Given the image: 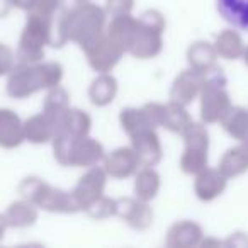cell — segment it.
Wrapping results in <instances>:
<instances>
[{
  "mask_svg": "<svg viewBox=\"0 0 248 248\" xmlns=\"http://www.w3.org/2000/svg\"><path fill=\"white\" fill-rule=\"evenodd\" d=\"M217 11L228 24L248 31V0H217Z\"/></svg>",
  "mask_w": 248,
  "mask_h": 248,
  "instance_id": "cell-1",
  "label": "cell"
}]
</instances>
